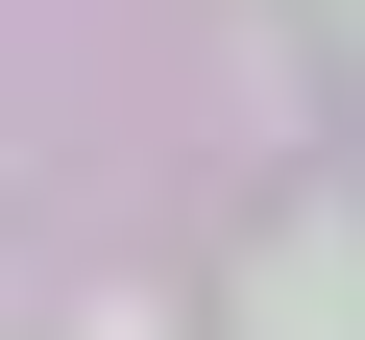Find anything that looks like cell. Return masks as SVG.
Here are the masks:
<instances>
[{"mask_svg": "<svg viewBox=\"0 0 365 340\" xmlns=\"http://www.w3.org/2000/svg\"><path fill=\"white\" fill-rule=\"evenodd\" d=\"M244 340H365V219H317V195H292V219L244 243Z\"/></svg>", "mask_w": 365, "mask_h": 340, "instance_id": "obj_1", "label": "cell"}, {"mask_svg": "<svg viewBox=\"0 0 365 340\" xmlns=\"http://www.w3.org/2000/svg\"><path fill=\"white\" fill-rule=\"evenodd\" d=\"M98 340H146V316H98Z\"/></svg>", "mask_w": 365, "mask_h": 340, "instance_id": "obj_2", "label": "cell"}]
</instances>
